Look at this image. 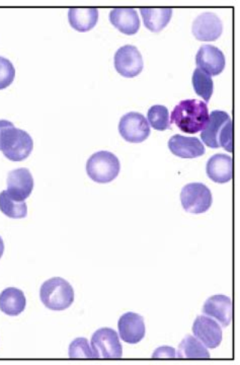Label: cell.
<instances>
[{"instance_id":"6da1fadb","label":"cell","mask_w":240,"mask_h":365,"mask_svg":"<svg viewBox=\"0 0 240 365\" xmlns=\"http://www.w3.org/2000/svg\"><path fill=\"white\" fill-rule=\"evenodd\" d=\"M209 121L207 104L198 100L182 101L175 106L170 123L187 134H196L205 128Z\"/></svg>"},{"instance_id":"7a4b0ae2","label":"cell","mask_w":240,"mask_h":365,"mask_svg":"<svg viewBox=\"0 0 240 365\" xmlns=\"http://www.w3.org/2000/svg\"><path fill=\"white\" fill-rule=\"evenodd\" d=\"M203 143L211 148H224L228 153L234 151V127L226 112L215 110L209 115V121L202 130Z\"/></svg>"},{"instance_id":"3957f363","label":"cell","mask_w":240,"mask_h":365,"mask_svg":"<svg viewBox=\"0 0 240 365\" xmlns=\"http://www.w3.org/2000/svg\"><path fill=\"white\" fill-rule=\"evenodd\" d=\"M33 148V138L28 132L16 128L9 122L0 133V150L11 162H21L28 158Z\"/></svg>"},{"instance_id":"277c9868","label":"cell","mask_w":240,"mask_h":365,"mask_svg":"<svg viewBox=\"0 0 240 365\" xmlns=\"http://www.w3.org/2000/svg\"><path fill=\"white\" fill-rule=\"evenodd\" d=\"M40 299L43 304L51 311H66L73 304V287L63 278H51L41 287Z\"/></svg>"},{"instance_id":"5b68a950","label":"cell","mask_w":240,"mask_h":365,"mask_svg":"<svg viewBox=\"0 0 240 365\" xmlns=\"http://www.w3.org/2000/svg\"><path fill=\"white\" fill-rule=\"evenodd\" d=\"M121 170L119 158L107 150L93 153L86 163V173L93 182L108 184L114 181Z\"/></svg>"},{"instance_id":"8992f818","label":"cell","mask_w":240,"mask_h":365,"mask_svg":"<svg viewBox=\"0 0 240 365\" xmlns=\"http://www.w3.org/2000/svg\"><path fill=\"white\" fill-rule=\"evenodd\" d=\"M90 345L95 359H118L123 356V348L114 329H98L91 337Z\"/></svg>"},{"instance_id":"52a82bcc","label":"cell","mask_w":240,"mask_h":365,"mask_svg":"<svg viewBox=\"0 0 240 365\" xmlns=\"http://www.w3.org/2000/svg\"><path fill=\"white\" fill-rule=\"evenodd\" d=\"M181 201L187 212L201 215L212 205V193L203 182H191L182 188Z\"/></svg>"},{"instance_id":"ba28073f","label":"cell","mask_w":240,"mask_h":365,"mask_svg":"<svg viewBox=\"0 0 240 365\" xmlns=\"http://www.w3.org/2000/svg\"><path fill=\"white\" fill-rule=\"evenodd\" d=\"M119 132L127 143H140L150 137V126L142 114L130 112L120 120Z\"/></svg>"},{"instance_id":"9c48e42d","label":"cell","mask_w":240,"mask_h":365,"mask_svg":"<svg viewBox=\"0 0 240 365\" xmlns=\"http://www.w3.org/2000/svg\"><path fill=\"white\" fill-rule=\"evenodd\" d=\"M115 68L124 78H135L143 71V58L135 46L125 45L115 54Z\"/></svg>"},{"instance_id":"30bf717a","label":"cell","mask_w":240,"mask_h":365,"mask_svg":"<svg viewBox=\"0 0 240 365\" xmlns=\"http://www.w3.org/2000/svg\"><path fill=\"white\" fill-rule=\"evenodd\" d=\"M7 194L14 201L24 202L32 194L33 179L30 170L21 168L11 170L7 176Z\"/></svg>"},{"instance_id":"8fae6325","label":"cell","mask_w":240,"mask_h":365,"mask_svg":"<svg viewBox=\"0 0 240 365\" xmlns=\"http://www.w3.org/2000/svg\"><path fill=\"white\" fill-rule=\"evenodd\" d=\"M193 333L206 347L214 349L222 342V329L208 316H198L194 322Z\"/></svg>"},{"instance_id":"7c38bea8","label":"cell","mask_w":240,"mask_h":365,"mask_svg":"<svg viewBox=\"0 0 240 365\" xmlns=\"http://www.w3.org/2000/svg\"><path fill=\"white\" fill-rule=\"evenodd\" d=\"M193 35L202 42H213L219 39L223 32V24L219 16L213 13H204L197 16L193 23Z\"/></svg>"},{"instance_id":"4fadbf2b","label":"cell","mask_w":240,"mask_h":365,"mask_svg":"<svg viewBox=\"0 0 240 365\" xmlns=\"http://www.w3.org/2000/svg\"><path fill=\"white\" fill-rule=\"evenodd\" d=\"M196 63L199 69L209 76H219L225 68V56L219 48L213 45H203L196 56Z\"/></svg>"},{"instance_id":"5bb4252c","label":"cell","mask_w":240,"mask_h":365,"mask_svg":"<svg viewBox=\"0 0 240 365\" xmlns=\"http://www.w3.org/2000/svg\"><path fill=\"white\" fill-rule=\"evenodd\" d=\"M120 338L128 344H137L145 337L143 317L136 313H126L118 322Z\"/></svg>"},{"instance_id":"9a60e30c","label":"cell","mask_w":240,"mask_h":365,"mask_svg":"<svg viewBox=\"0 0 240 365\" xmlns=\"http://www.w3.org/2000/svg\"><path fill=\"white\" fill-rule=\"evenodd\" d=\"M203 314L215 319L223 328L230 325L232 319V302L226 295H214L206 300Z\"/></svg>"},{"instance_id":"2e32d148","label":"cell","mask_w":240,"mask_h":365,"mask_svg":"<svg viewBox=\"0 0 240 365\" xmlns=\"http://www.w3.org/2000/svg\"><path fill=\"white\" fill-rule=\"evenodd\" d=\"M169 148L172 155L189 160L205 155L203 143L196 137H186L177 134L169 139Z\"/></svg>"},{"instance_id":"e0dca14e","label":"cell","mask_w":240,"mask_h":365,"mask_svg":"<svg viewBox=\"0 0 240 365\" xmlns=\"http://www.w3.org/2000/svg\"><path fill=\"white\" fill-rule=\"evenodd\" d=\"M232 158L218 153L209 158L206 173L209 179L218 184H226L232 179Z\"/></svg>"},{"instance_id":"ac0fdd59","label":"cell","mask_w":240,"mask_h":365,"mask_svg":"<svg viewBox=\"0 0 240 365\" xmlns=\"http://www.w3.org/2000/svg\"><path fill=\"white\" fill-rule=\"evenodd\" d=\"M110 21L125 35H135L140 29L138 13L133 9H115L110 13Z\"/></svg>"},{"instance_id":"d6986e66","label":"cell","mask_w":240,"mask_h":365,"mask_svg":"<svg viewBox=\"0 0 240 365\" xmlns=\"http://www.w3.org/2000/svg\"><path fill=\"white\" fill-rule=\"evenodd\" d=\"M26 304L25 294L19 288H6L0 294V311L7 316H19L25 311Z\"/></svg>"},{"instance_id":"ffe728a7","label":"cell","mask_w":240,"mask_h":365,"mask_svg":"<svg viewBox=\"0 0 240 365\" xmlns=\"http://www.w3.org/2000/svg\"><path fill=\"white\" fill-rule=\"evenodd\" d=\"M69 24L78 32H88L98 21L97 9H71L68 13Z\"/></svg>"},{"instance_id":"44dd1931","label":"cell","mask_w":240,"mask_h":365,"mask_svg":"<svg viewBox=\"0 0 240 365\" xmlns=\"http://www.w3.org/2000/svg\"><path fill=\"white\" fill-rule=\"evenodd\" d=\"M144 25L151 32L158 33L165 28L172 16V9H141Z\"/></svg>"},{"instance_id":"7402d4cb","label":"cell","mask_w":240,"mask_h":365,"mask_svg":"<svg viewBox=\"0 0 240 365\" xmlns=\"http://www.w3.org/2000/svg\"><path fill=\"white\" fill-rule=\"evenodd\" d=\"M177 359H208L210 354L206 346L193 336L188 335L182 339L179 345L177 352H175Z\"/></svg>"},{"instance_id":"603a6c76","label":"cell","mask_w":240,"mask_h":365,"mask_svg":"<svg viewBox=\"0 0 240 365\" xmlns=\"http://www.w3.org/2000/svg\"><path fill=\"white\" fill-rule=\"evenodd\" d=\"M0 211L7 217L20 220V218H25L28 215V206L25 201L24 202L14 201L9 196L6 191H2L0 193Z\"/></svg>"},{"instance_id":"cb8c5ba5","label":"cell","mask_w":240,"mask_h":365,"mask_svg":"<svg viewBox=\"0 0 240 365\" xmlns=\"http://www.w3.org/2000/svg\"><path fill=\"white\" fill-rule=\"evenodd\" d=\"M193 86L199 97L203 98L205 102L210 101L214 90V83L209 74L202 71L201 69H195L193 73Z\"/></svg>"},{"instance_id":"d4e9b609","label":"cell","mask_w":240,"mask_h":365,"mask_svg":"<svg viewBox=\"0 0 240 365\" xmlns=\"http://www.w3.org/2000/svg\"><path fill=\"white\" fill-rule=\"evenodd\" d=\"M148 124L155 130L165 131L170 128V116L167 107L162 105L152 106L147 114Z\"/></svg>"},{"instance_id":"484cf974","label":"cell","mask_w":240,"mask_h":365,"mask_svg":"<svg viewBox=\"0 0 240 365\" xmlns=\"http://www.w3.org/2000/svg\"><path fill=\"white\" fill-rule=\"evenodd\" d=\"M69 357L71 359H95V353L85 338H78L69 346Z\"/></svg>"},{"instance_id":"4316f807","label":"cell","mask_w":240,"mask_h":365,"mask_svg":"<svg viewBox=\"0 0 240 365\" xmlns=\"http://www.w3.org/2000/svg\"><path fill=\"white\" fill-rule=\"evenodd\" d=\"M16 78V68L9 59L0 56V90L9 88Z\"/></svg>"},{"instance_id":"83f0119b","label":"cell","mask_w":240,"mask_h":365,"mask_svg":"<svg viewBox=\"0 0 240 365\" xmlns=\"http://www.w3.org/2000/svg\"><path fill=\"white\" fill-rule=\"evenodd\" d=\"M175 357L177 354H175L174 348L167 347V346L158 348L153 353V359H175Z\"/></svg>"},{"instance_id":"f1b7e54d","label":"cell","mask_w":240,"mask_h":365,"mask_svg":"<svg viewBox=\"0 0 240 365\" xmlns=\"http://www.w3.org/2000/svg\"><path fill=\"white\" fill-rule=\"evenodd\" d=\"M4 240H2V237H0V259H1V257L4 256Z\"/></svg>"},{"instance_id":"f546056e","label":"cell","mask_w":240,"mask_h":365,"mask_svg":"<svg viewBox=\"0 0 240 365\" xmlns=\"http://www.w3.org/2000/svg\"><path fill=\"white\" fill-rule=\"evenodd\" d=\"M9 123V121H6V120H0V133H1L2 129H4Z\"/></svg>"}]
</instances>
